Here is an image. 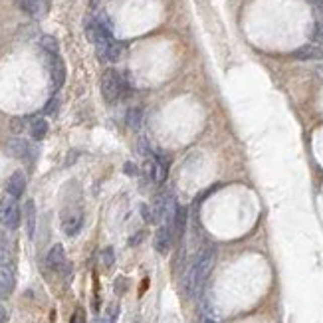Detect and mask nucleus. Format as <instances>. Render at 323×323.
I'll use <instances>...</instances> for the list:
<instances>
[{
	"mask_svg": "<svg viewBox=\"0 0 323 323\" xmlns=\"http://www.w3.org/2000/svg\"><path fill=\"white\" fill-rule=\"evenodd\" d=\"M315 71H317V75H319V77H323V64L317 65V69H315Z\"/></svg>",
	"mask_w": 323,
	"mask_h": 323,
	"instance_id": "nucleus-31",
	"label": "nucleus"
},
{
	"mask_svg": "<svg viewBox=\"0 0 323 323\" xmlns=\"http://www.w3.org/2000/svg\"><path fill=\"white\" fill-rule=\"evenodd\" d=\"M105 0H90V4H92V8H97L99 4H103Z\"/></svg>",
	"mask_w": 323,
	"mask_h": 323,
	"instance_id": "nucleus-30",
	"label": "nucleus"
},
{
	"mask_svg": "<svg viewBox=\"0 0 323 323\" xmlns=\"http://www.w3.org/2000/svg\"><path fill=\"white\" fill-rule=\"evenodd\" d=\"M141 214H143L145 222H155V220H153V212H151V208H149L147 204H143V206H141Z\"/></svg>",
	"mask_w": 323,
	"mask_h": 323,
	"instance_id": "nucleus-23",
	"label": "nucleus"
},
{
	"mask_svg": "<svg viewBox=\"0 0 323 323\" xmlns=\"http://www.w3.org/2000/svg\"><path fill=\"white\" fill-rule=\"evenodd\" d=\"M4 266H10V254L6 248H0V268Z\"/></svg>",
	"mask_w": 323,
	"mask_h": 323,
	"instance_id": "nucleus-22",
	"label": "nucleus"
},
{
	"mask_svg": "<svg viewBox=\"0 0 323 323\" xmlns=\"http://www.w3.org/2000/svg\"><path fill=\"white\" fill-rule=\"evenodd\" d=\"M125 173H127V175H135V173H137V171H135V165L127 163V165H125Z\"/></svg>",
	"mask_w": 323,
	"mask_h": 323,
	"instance_id": "nucleus-27",
	"label": "nucleus"
},
{
	"mask_svg": "<svg viewBox=\"0 0 323 323\" xmlns=\"http://www.w3.org/2000/svg\"><path fill=\"white\" fill-rule=\"evenodd\" d=\"M10 129H12V133L20 135L22 131L26 129V119H22V117H14V119L10 121Z\"/></svg>",
	"mask_w": 323,
	"mask_h": 323,
	"instance_id": "nucleus-20",
	"label": "nucleus"
},
{
	"mask_svg": "<svg viewBox=\"0 0 323 323\" xmlns=\"http://www.w3.org/2000/svg\"><path fill=\"white\" fill-rule=\"evenodd\" d=\"M291 56H293L295 60H303V62H307V60H319V58H323V52H321V48L307 44V46L297 48Z\"/></svg>",
	"mask_w": 323,
	"mask_h": 323,
	"instance_id": "nucleus-12",
	"label": "nucleus"
},
{
	"mask_svg": "<svg viewBox=\"0 0 323 323\" xmlns=\"http://www.w3.org/2000/svg\"><path fill=\"white\" fill-rule=\"evenodd\" d=\"M167 161L163 157H155V183H163L167 179Z\"/></svg>",
	"mask_w": 323,
	"mask_h": 323,
	"instance_id": "nucleus-17",
	"label": "nucleus"
},
{
	"mask_svg": "<svg viewBox=\"0 0 323 323\" xmlns=\"http://www.w3.org/2000/svg\"><path fill=\"white\" fill-rule=\"evenodd\" d=\"M125 284H127V280H125V278H117V282H115V291H117V293H123V291L127 290V286H125Z\"/></svg>",
	"mask_w": 323,
	"mask_h": 323,
	"instance_id": "nucleus-24",
	"label": "nucleus"
},
{
	"mask_svg": "<svg viewBox=\"0 0 323 323\" xmlns=\"http://www.w3.org/2000/svg\"><path fill=\"white\" fill-rule=\"evenodd\" d=\"M0 248H6V234L0 230Z\"/></svg>",
	"mask_w": 323,
	"mask_h": 323,
	"instance_id": "nucleus-29",
	"label": "nucleus"
},
{
	"mask_svg": "<svg viewBox=\"0 0 323 323\" xmlns=\"http://www.w3.org/2000/svg\"><path fill=\"white\" fill-rule=\"evenodd\" d=\"M30 135L36 141H42L48 135V121L44 117H34L30 121Z\"/></svg>",
	"mask_w": 323,
	"mask_h": 323,
	"instance_id": "nucleus-15",
	"label": "nucleus"
},
{
	"mask_svg": "<svg viewBox=\"0 0 323 323\" xmlns=\"http://www.w3.org/2000/svg\"><path fill=\"white\" fill-rule=\"evenodd\" d=\"M36 218H38V214H36V204H34V200H26V204H24V222H26V234H28V238H34Z\"/></svg>",
	"mask_w": 323,
	"mask_h": 323,
	"instance_id": "nucleus-13",
	"label": "nucleus"
},
{
	"mask_svg": "<svg viewBox=\"0 0 323 323\" xmlns=\"http://www.w3.org/2000/svg\"><path fill=\"white\" fill-rule=\"evenodd\" d=\"M173 240H175V232H173V228L169 226V224H165L161 226L157 232H155V250L159 252V254H169V250L173 248Z\"/></svg>",
	"mask_w": 323,
	"mask_h": 323,
	"instance_id": "nucleus-6",
	"label": "nucleus"
},
{
	"mask_svg": "<svg viewBox=\"0 0 323 323\" xmlns=\"http://www.w3.org/2000/svg\"><path fill=\"white\" fill-rule=\"evenodd\" d=\"M169 200H171V194L167 193H159L153 198V204H151V212H153V220L155 222H161L167 216V208H169Z\"/></svg>",
	"mask_w": 323,
	"mask_h": 323,
	"instance_id": "nucleus-9",
	"label": "nucleus"
},
{
	"mask_svg": "<svg viewBox=\"0 0 323 323\" xmlns=\"http://www.w3.org/2000/svg\"><path fill=\"white\" fill-rule=\"evenodd\" d=\"M127 125L131 129H139V125H141V109L139 107H133L127 111Z\"/></svg>",
	"mask_w": 323,
	"mask_h": 323,
	"instance_id": "nucleus-18",
	"label": "nucleus"
},
{
	"mask_svg": "<svg viewBox=\"0 0 323 323\" xmlns=\"http://www.w3.org/2000/svg\"><path fill=\"white\" fill-rule=\"evenodd\" d=\"M214 262H216L214 248H204V250H200V252L196 254V258H194V262L191 266H193L194 274H196L198 286H202V284L206 282V278L210 276V272H212V268H214Z\"/></svg>",
	"mask_w": 323,
	"mask_h": 323,
	"instance_id": "nucleus-3",
	"label": "nucleus"
},
{
	"mask_svg": "<svg viewBox=\"0 0 323 323\" xmlns=\"http://www.w3.org/2000/svg\"><path fill=\"white\" fill-rule=\"evenodd\" d=\"M113 262H115L113 248H103V252H101V264H103V268H111Z\"/></svg>",
	"mask_w": 323,
	"mask_h": 323,
	"instance_id": "nucleus-19",
	"label": "nucleus"
},
{
	"mask_svg": "<svg viewBox=\"0 0 323 323\" xmlns=\"http://www.w3.org/2000/svg\"><path fill=\"white\" fill-rule=\"evenodd\" d=\"M20 208H18V202L16 198L12 196H6L0 200V224L8 230H16L20 226Z\"/></svg>",
	"mask_w": 323,
	"mask_h": 323,
	"instance_id": "nucleus-4",
	"label": "nucleus"
},
{
	"mask_svg": "<svg viewBox=\"0 0 323 323\" xmlns=\"http://www.w3.org/2000/svg\"><path fill=\"white\" fill-rule=\"evenodd\" d=\"M96 52H97V58L101 62H117L121 58V52H123V46L109 34H103L96 44Z\"/></svg>",
	"mask_w": 323,
	"mask_h": 323,
	"instance_id": "nucleus-2",
	"label": "nucleus"
},
{
	"mask_svg": "<svg viewBox=\"0 0 323 323\" xmlns=\"http://www.w3.org/2000/svg\"><path fill=\"white\" fill-rule=\"evenodd\" d=\"M50 58H52V60H50L52 82H54V88H56V90H60L65 82V65H64V62H62V58H60V54L50 56Z\"/></svg>",
	"mask_w": 323,
	"mask_h": 323,
	"instance_id": "nucleus-8",
	"label": "nucleus"
},
{
	"mask_svg": "<svg viewBox=\"0 0 323 323\" xmlns=\"http://www.w3.org/2000/svg\"><path fill=\"white\" fill-rule=\"evenodd\" d=\"M40 46L44 48V52H46L48 56H56V54L60 52L58 40H56L54 36H42V40H40Z\"/></svg>",
	"mask_w": 323,
	"mask_h": 323,
	"instance_id": "nucleus-16",
	"label": "nucleus"
},
{
	"mask_svg": "<svg viewBox=\"0 0 323 323\" xmlns=\"http://www.w3.org/2000/svg\"><path fill=\"white\" fill-rule=\"evenodd\" d=\"M101 96L107 103H115L119 101L123 92H125V82L121 77L119 71L115 69H107L103 75H101Z\"/></svg>",
	"mask_w": 323,
	"mask_h": 323,
	"instance_id": "nucleus-1",
	"label": "nucleus"
},
{
	"mask_svg": "<svg viewBox=\"0 0 323 323\" xmlns=\"http://www.w3.org/2000/svg\"><path fill=\"white\" fill-rule=\"evenodd\" d=\"M141 238H143V232H139L137 236H133V238L129 240V244H139V242H141Z\"/></svg>",
	"mask_w": 323,
	"mask_h": 323,
	"instance_id": "nucleus-26",
	"label": "nucleus"
},
{
	"mask_svg": "<svg viewBox=\"0 0 323 323\" xmlns=\"http://www.w3.org/2000/svg\"><path fill=\"white\" fill-rule=\"evenodd\" d=\"M65 264V250L62 244H54L52 248H50V252H48V266L52 268V270H62Z\"/></svg>",
	"mask_w": 323,
	"mask_h": 323,
	"instance_id": "nucleus-10",
	"label": "nucleus"
},
{
	"mask_svg": "<svg viewBox=\"0 0 323 323\" xmlns=\"http://www.w3.org/2000/svg\"><path fill=\"white\" fill-rule=\"evenodd\" d=\"M206 323H216V321H212V319H206Z\"/></svg>",
	"mask_w": 323,
	"mask_h": 323,
	"instance_id": "nucleus-32",
	"label": "nucleus"
},
{
	"mask_svg": "<svg viewBox=\"0 0 323 323\" xmlns=\"http://www.w3.org/2000/svg\"><path fill=\"white\" fill-rule=\"evenodd\" d=\"M71 323H84V317H82V311H77V313L73 315V319H71Z\"/></svg>",
	"mask_w": 323,
	"mask_h": 323,
	"instance_id": "nucleus-28",
	"label": "nucleus"
},
{
	"mask_svg": "<svg viewBox=\"0 0 323 323\" xmlns=\"http://www.w3.org/2000/svg\"><path fill=\"white\" fill-rule=\"evenodd\" d=\"M82 224H84L82 214H69V216H65L64 218L62 228H64V232L67 236H77L79 230H82Z\"/></svg>",
	"mask_w": 323,
	"mask_h": 323,
	"instance_id": "nucleus-14",
	"label": "nucleus"
},
{
	"mask_svg": "<svg viewBox=\"0 0 323 323\" xmlns=\"http://www.w3.org/2000/svg\"><path fill=\"white\" fill-rule=\"evenodd\" d=\"M14 290V272L10 266L0 268V297L10 295Z\"/></svg>",
	"mask_w": 323,
	"mask_h": 323,
	"instance_id": "nucleus-11",
	"label": "nucleus"
},
{
	"mask_svg": "<svg viewBox=\"0 0 323 323\" xmlns=\"http://www.w3.org/2000/svg\"><path fill=\"white\" fill-rule=\"evenodd\" d=\"M24 191H26V177H24V173L22 171L12 173L10 179L6 181V194L18 200L24 194Z\"/></svg>",
	"mask_w": 323,
	"mask_h": 323,
	"instance_id": "nucleus-7",
	"label": "nucleus"
},
{
	"mask_svg": "<svg viewBox=\"0 0 323 323\" xmlns=\"http://www.w3.org/2000/svg\"><path fill=\"white\" fill-rule=\"evenodd\" d=\"M8 321V311H6V307L0 303V323H6Z\"/></svg>",
	"mask_w": 323,
	"mask_h": 323,
	"instance_id": "nucleus-25",
	"label": "nucleus"
},
{
	"mask_svg": "<svg viewBox=\"0 0 323 323\" xmlns=\"http://www.w3.org/2000/svg\"><path fill=\"white\" fill-rule=\"evenodd\" d=\"M58 105H60V99H58V97H52V99L46 103V109H44V113H46V115H52V113H56Z\"/></svg>",
	"mask_w": 323,
	"mask_h": 323,
	"instance_id": "nucleus-21",
	"label": "nucleus"
},
{
	"mask_svg": "<svg viewBox=\"0 0 323 323\" xmlns=\"http://www.w3.org/2000/svg\"><path fill=\"white\" fill-rule=\"evenodd\" d=\"M321 52H323V42H321Z\"/></svg>",
	"mask_w": 323,
	"mask_h": 323,
	"instance_id": "nucleus-33",
	"label": "nucleus"
},
{
	"mask_svg": "<svg viewBox=\"0 0 323 323\" xmlns=\"http://www.w3.org/2000/svg\"><path fill=\"white\" fill-rule=\"evenodd\" d=\"M4 151H6V155L16 157V159H28V157H34V155H36L32 145H30L28 141H24V139H18V137L8 139L6 145H4Z\"/></svg>",
	"mask_w": 323,
	"mask_h": 323,
	"instance_id": "nucleus-5",
	"label": "nucleus"
}]
</instances>
